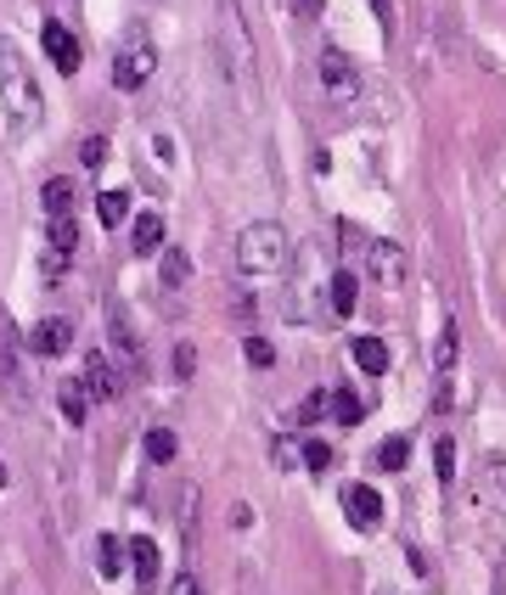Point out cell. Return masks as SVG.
Instances as JSON below:
<instances>
[{
    "label": "cell",
    "mask_w": 506,
    "mask_h": 595,
    "mask_svg": "<svg viewBox=\"0 0 506 595\" xmlns=\"http://www.w3.org/2000/svg\"><path fill=\"white\" fill-rule=\"evenodd\" d=\"M214 46H220L225 79L253 101V84H259V51H253V29L242 17V0H214Z\"/></svg>",
    "instance_id": "obj_1"
},
{
    "label": "cell",
    "mask_w": 506,
    "mask_h": 595,
    "mask_svg": "<svg viewBox=\"0 0 506 595\" xmlns=\"http://www.w3.org/2000/svg\"><path fill=\"white\" fill-rule=\"evenodd\" d=\"M0 108L12 113L17 130H34V124L46 118V96H39V79H34V68L23 62V51H17L12 39H0Z\"/></svg>",
    "instance_id": "obj_2"
},
{
    "label": "cell",
    "mask_w": 506,
    "mask_h": 595,
    "mask_svg": "<svg viewBox=\"0 0 506 595\" xmlns=\"http://www.w3.org/2000/svg\"><path fill=\"white\" fill-rule=\"evenodd\" d=\"M287 259H292V247H287V230L276 220H253L237 237V270L242 275H282Z\"/></svg>",
    "instance_id": "obj_3"
},
{
    "label": "cell",
    "mask_w": 506,
    "mask_h": 595,
    "mask_svg": "<svg viewBox=\"0 0 506 595\" xmlns=\"http://www.w3.org/2000/svg\"><path fill=\"white\" fill-rule=\"evenodd\" d=\"M0 393H6V405L17 416L34 410V382H29V366H23V337L17 326L0 315Z\"/></svg>",
    "instance_id": "obj_4"
},
{
    "label": "cell",
    "mask_w": 506,
    "mask_h": 595,
    "mask_svg": "<svg viewBox=\"0 0 506 595\" xmlns=\"http://www.w3.org/2000/svg\"><path fill=\"white\" fill-rule=\"evenodd\" d=\"M315 68H321V91L337 101V108H349L354 96H361V68L337 51V46H321V56H315Z\"/></svg>",
    "instance_id": "obj_5"
},
{
    "label": "cell",
    "mask_w": 506,
    "mask_h": 595,
    "mask_svg": "<svg viewBox=\"0 0 506 595\" xmlns=\"http://www.w3.org/2000/svg\"><path fill=\"white\" fill-rule=\"evenodd\" d=\"M153 68H158V51L141 39V46H130V51L113 56V84H118V91H141V84L153 79Z\"/></svg>",
    "instance_id": "obj_6"
},
{
    "label": "cell",
    "mask_w": 506,
    "mask_h": 595,
    "mask_svg": "<svg viewBox=\"0 0 506 595\" xmlns=\"http://www.w3.org/2000/svg\"><path fill=\"white\" fill-rule=\"evenodd\" d=\"M366 270H371L377 287H399V281H406V247H394V242H366Z\"/></svg>",
    "instance_id": "obj_7"
},
{
    "label": "cell",
    "mask_w": 506,
    "mask_h": 595,
    "mask_svg": "<svg viewBox=\"0 0 506 595\" xmlns=\"http://www.w3.org/2000/svg\"><path fill=\"white\" fill-rule=\"evenodd\" d=\"M79 382H84V393H91L96 405H113L118 399V371L108 366V354H96V349L84 354V376Z\"/></svg>",
    "instance_id": "obj_8"
},
{
    "label": "cell",
    "mask_w": 506,
    "mask_h": 595,
    "mask_svg": "<svg viewBox=\"0 0 506 595\" xmlns=\"http://www.w3.org/2000/svg\"><path fill=\"white\" fill-rule=\"evenodd\" d=\"M344 512L354 528H377V517H383V495H377L371 483H349L344 488Z\"/></svg>",
    "instance_id": "obj_9"
},
{
    "label": "cell",
    "mask_w": 506,
    "mask_h": 595,
    "mask_svg": "<svg viewBox=\"0 0 506 595\" xmlns=\"http://www.w3.org/2000/svg\"><path fill=\"white\" fill-rule=\"evenodd\" d=\"M68 343H74V326L68 321H39L34 332H29V354H39V359H57V354H68Z\"/></svg>",
    "instance_id": "obj_10"
},
{
    "label": "cell",
    "mask_w": 506,
    "mask_h": 595,
    "mask_svg": "<svg viewBox=\"0 0 506 595\" xmlns=\"http://www.w3.org/2000/svg\"><path fill=\"white\" fill-rule=\"evenodd\" d=\"M39 34H46V51H51V62H57V73H79V39L62 29V23H46Z\"/></svg>",
    "instance_id": "obj_11"
},
{
    "label": "cell",
    "mask_w": 506,
    "mask_h": 595,
    "mask_svg": "<svg viewBox=\"0 0 506 595\" xmlns=\"http://www.w3.org/2000/svg\"><path fill=\"white\" fill-rule=\"evenodd\" d=\"M108 337H113V349H118V359H130V366H141V337L130 332V315H124L118 304L108 309Z\"/></svg>",
    "instance_id": "obj_12"
},
{
    "label": "cell",
    "mask_w": 506,
    "mask_h": 595,
    "mask_svg": "<svg viewBox=\"0 0 506 595\" xmlns=\"http://www.w3.org/2000/svg\"><path fill=\"white\" fill-rule=\"evenodd\" d=\"M349 359L361 366L366 376H383L388 371V349H383V337H354L349 343Z\"/></svg>",
    "instance_id": "obj_13"
},
{
    "label": "cell",
    "mask_w": 506,
    "mask_h": 595,
    "mask_svg": "<svg viewBox=\"0 0 506 595\" xmlns=\"http://www.w3.org/2000/svg\"><path fill=\"white\" fill-rule=\"evenodd\" d=\"M327 298H332V315H354V304H361V275H354V270H337L332 287H327Z\"/></svg>",
    "instance_id": "obj_14"
},
{
    "label": "cell",
    "mask_w": 506,
    "mask_h": 595,
    "mask_svg": "<svg viewBox=\"0 0 506 595\" xmlns=\"http://www.w3.org/2000/svg\"><path fill=\"white\" fill-rule=\"evenodd\" d=\"M74 203H79V185L74 180H46V191H39V208L57 220V214H74Z\"/></svg>",
    "instance_id": "obj_15"
},
{
    "label": "cell",
    "mask_w": 506,
    "mask_h": 595,
    "mask_svg": "<svg viewBox=\"0 0 506 595\" xmlns=\"http://www.w3.org/2000/svg\"><path fill=\"white\" fill-rule=\"evenodd\" d=\"M197 505H203V488L186 483L180 488V539H186V556H192V545H197Z\"/></svg>",
    "instance_id": "obj_16"
},
{
    "label": "cell",
    "mask_w": 506,
    "mask_h": 595,
    "mask_svg": "<svg viewBox=\"0 0 506 595\" xmlns=\"http://www.w3.org/2000/svg\"><path fill=\"white\" fill-rule=\"evenodd\" d=\"M478 488H484V500H490L495 512H506V461H484L478 466Z\"/></svg>",
    "instance_id": "obj_17"
},
{
    "label": "cell",
    "mask_w": 506,
    "mask_h": 595,
    "mask_svg": "<svg viewBox=\"0 0 506 595\" xmlns=\"http://www.w3.org/2000/svg\"><path fill=\"white\" fill-rule=\"evenodd\" d=\"M130 567H135L141 584H153V579H158V539L135 534V539H130Z\"/></svg>",
    "instance_id": "obj_18"
},
{
    "label": "cell",
    "mask_w": 506,
    "mask_h": 595,
    "mask_svg": "<svg viewBox=\"0 0 506 595\" xmlns=\"http://www.w3.org/2000/svg\"><path fill=\"white\" fill-rule=\"evenodd\" d=\"M96 562H101V579H118L124 562H130V545H118L113 534H101L96 539Z\"/></svg>",
    "instance_id": "obj_19"
},
{
    "label": "cell",
    "mask_w": 506,
    "mask_h": 595,
    "mask_svg": "<svg viewBox=\"0 0 506 595\" xmlns=\"http://www.w3.org/2000/svg\"><path fill=\"white\" fill-rule=\"evenodd\" d=\"M130 242H135V253H158L163 247V214H135Z\"/></svg>",
    "instance_id": "obj_20"
},
{
    "label": "cell",
    "mask_w": 506,
    "mask_h": 595,
    "mask_svg": "<svg viewBox=\"0 0 506 595\" xmlns=\"http://www.w3.org/2000/svg\"><path fill=\"white\" fill-rule=\"evenodd\" d=\"M175 455H180L175 427H153V433H146V461H153V466H169Z\"/></svg>",
    "instance_id": "obj_21"
},
{
    "label": "cell",
    "mask_w": 506,
    "mask_h": 595,
    "mask_svg": "<svg viewBox=\"0 0 506 595\" xmlns=\"http://www.w3.org/2000/svg\"><path fill=\"white\" fill-rule=\"evenodd\" d=\"M332 416H337V427H361V421H366V399L361 393H332Z\"/></svg>",
    "instance_id": "obj_22"
},
{
    "label": "cell",
    "mask_w": 506,
    "mask_h": 595,
    "mask_svg": "<svg viewBox=\"0 0 506 595\" xmlns=\"http://www.w3.org/2000/svg\"><path fill=\"white\" fill-rule=\"evenodd\" d=\"M456 359H461V332L445 326V332H439V343H433V366H439V376L456 371Z\"/></svg>",
    "instance_id": "obj_23"
},
{
    "label": "cell",
    "mask_w": 506,
    "mask_h": 595,
    "mask_svg": "<svg viewBox=\"0 0 506 595\" xmlns=\"http://www.w3.org/2000/svg\"><path fill=\"white\" fill-rule=\"evenodd\" d=\"M158 275H163V287H186V281H192V259H186L180 247H169L163 264H158Z\"/></svg>",
    "instance_id": "obj_24"
},
{
    "label": "cell",
    "mask_w": 506,
    "mask_h": 595,
    "mask_svg": "<svg viewBox=\"0 0 506 595\" xmlns=\"http://www.w3.org/2000/svg\"><path fill=\"white\" fill-rule=\"evenodd\" d=\"M377 466H383V472H406V466H411V438H383Z\"/></svg>",
    "instance_id": "obj_25"
},
{
    "label": "cell",
    "mask_w": 506,
    "mask_h": 595,
    "mask_svg": "<svg viewBox=\"0 0 506 595\" xmlns=\"http://www.w3.org/2000/svg\"><path fill=\"white\" fill-rule=\"evenodd\" d=\"M96 214H101V225H124L130 197H124V191H101V197H96Z\"/></svg>",
    "instance_id": "obj_26"
},
{
    "label": "cell",
    "mask_w": 506,
    "mask_h": 595,
    "mask_svg": "<svg viewBox=\"0 0 506 595\" xmlns=\"http://www.w3.org/2000/svg\"><path fill=\"white\" fill-rule=\"evenodd\" d=\"M79 247V225H74V214H57L51 220V253H74Z\"/></svg>",
    "instance_id": "obj_27"
},
{
    "label": "cell",
    "mask_w": 506,
    "mask_h": 595,
    "mask_svg": "<svg viewBox=\"0 0 506 595\" xmlns=\"http://www.w3.org/2000/svg\"><path fill=\"white\" fill-rule=\"evenodd\" d=\"M57 399H62V416H68L74 427H79V421H84V382H62Z\"/></svg>",
    "instance_id": "obj_28"
},
{
    "label": "cell",
    "mask_w": 506,
    "mask_h": 595,
    "mask_svg": "<svg viewBox=\"0 0 506 595\" xmlns=\"http://www.w3.org/2000/svg\"><path fill=\"white\" fill-rule=\"evenodd\" d=\"M242 354H248V366H253V371H265V366H276V349H270V343H265V337H248V343H242Z\"/></svg>",
    "instance_id": "obj_29"
},
{
    "label": "cell",
    "mask_w": 506,
    "mask_h": 595,
    "mask_svg": "<svg viewBox=\"0 0 506 595\" xmlns=\"http://www.w3.org/2000/svg\"><path fill=\"white\" fill-rule=\"evenodd\" d=\"M101 158H108V135H84L79 141V163L84 168H101Z\"/></svg>",
    "instance_id": "obj_30"
},
{
    "label": "cell",
    "mask_w": 506,
    "mask_h": 595,
    "mask_svg": "<svg viewBox=\"0 0 506 595\" xmlns=\"http://www.w3.org/2000/svg\"><path fill=\"white\" fill-rule=\"evenodd\" d=\"M175 376H180V382L197 376V349H192V343H175Z\"/></svg>",
    "instance_id": "obj_31"
},
{
    "label": "cell",
    "mask_w": 506,
    "mask_h": 595,
    "mask_svg": "<svg viewBox=\"0 0 506 595\" xmlns=\"http://www.w3.org/2000/svg\"><path fill=\"white\" fill-rule=\"evenodd\" d=\"M304 466H310V472H321V466H332V444L310 438V444H304Z\"/></svg>",
    "instance_id": "obj_32"
},
{
    "label": "cell",
    "mask_w": 506,
    "mask_h": 595,
    "mask_svg": "<svg viewBox=\"0 0 506 595\" xmlns=\"http://www.w3.org/2000/svg\"><path fill=\"white\" fill-rule=\"evenodd\" d=\"M433 461H439V478L450 483V472H456V444H450V438H439V444H433Z\"/></svg>",
    "instance_id": "obj_33"
},
{
    "label": "cell",
    "mask_w": 506,
    "mask_h": 595,
    "mask_svg": "<svg viewBox=\"0 0 506 595\" xmlns=\"http://www.w3.org/2000/svg\"><path fill=\"white\" fill-rule=\"evenodd\" d=\"M304 455L299 450H292V438H276V466H282V472H292V466H299Z\"/></svg>",
    "instance_id": "obj_34"
},
{
    "label": "cell",
    "mask_w": 506,
    "mask_h": 595,
    "mask_svg": "<svg viewBox=\"0 0 506 595\" xmlns=\"http://www.w3.org/2000/svg\"><path fill=\"white\" fill-rule=\"evenodd\" d=\"M371 12H377V23H383V34L399 29V17H394V0H371Z\"/></svg>",
    "instance_id": "obj_35"
},
{
    "label": "cell",
    "mask_w": 506,
    "mask_h": 595,
    "mask_svg": "<svg viewBox=\"0 0 506 595\" xmlns=\"http://www.w3.org/2000/svg\"><path fill=\"white\" fill-rule=\"evenodd\" d=\"M327 410H332V405H327V393H310V399H304V410H299V416H304V421H321Z\"/></svg>",
    "instance_id": "obj_36"
},
{
    "label": "cell",
    "mask_w": 506,
    "mask_h": 595,
    "mask_svg": "<svg viewBox=\"0 0 506 595\" xmlns=\"http://www.w3.org/2000/svg\"><path fill=\"white\" fill-rule=\"evenodd\" d=\"M287 6L299 12V17H321V0H287Z\"/></svg>",
    "instance_id": "obj_37"
},
{
    "label": "cell",
    "mask_w": 506,
    "mask_h": 595,
    "mask_svg": "<svg viewBox=\"0 0 506 595\" xmlns=\"http://www.w3.org/2000/svg\"><path fill=\"white\" fill-rule=\"evenodd\" d=\"M169 595H197V579H192V573H180V579H175V590H169Z\"/></svg>",
    "instance_id": "obj_38"
},
{
    "label": "cell",
    "mask_w": 506,
    "mask_h": 595,
    "mask_svg": "<svg viewBox=\"0 0 506 595\" xmlns=\"http://www.w3.org/2000/svg\"><path fill=\"white\" fill-rule=\"evenodd\" d=\"M0 488H6V455H0Z\"/></svg>",
    "instance_id": "obj_39"
}]
</instances>
